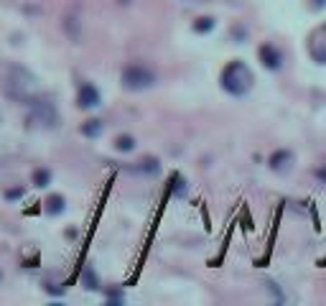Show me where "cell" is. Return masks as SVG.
I'll return each instance as SVG.
<instances>
[{"instance_id": "obj_1", "label": "cell", "mask_w": 326, "mask_h": 306, "mask_svg": "<svg viewBox=\"0 0 326 306\" xmlns=\"http://www.w3.org/2000/svg\"><path fill=\"white\" fill-rule=\"evenodd\" d=\"M222 87L229 94H245L253 87V72L242 64V62H232L227 64V69L222 72Z\"/></svg>"}, {"instance_id": "obj_2", "label": "cell", "mask_w": 326, "mask_h": 306, "mask_svg": "<svg viewBox=\"0 0 326 306\" xmlns=\"http://www.w3.org/2000/svg\"><path fill=\"white\" fill-rule=\"evenodd\" d=\"M153 82H156V74H153L150 69L140 67V64H130V67H125V72H123V84H125L128 89H148Z\"/></svg>"}, {"instance_id": "obj_3", "label": "cell", "mask_w": 326, "mask_h": 306, "mask_svg": "<svg viewBox=\"0 0 326 306\" xmlns=\"http://www.w3.org/2000/svg\"><path fill=\"white\" fill-rule=\"evenodd\" d=\"M311 56H314L316 62L326 64V26L319 28V31L311 36Z\"/></svg>"}, {"instance_id": "obj_4", "label": "cell", "mask_w": 326, "mask_h": 306, "mask_svg": "<svg viewBox=\"0 0 326 306\" xmlns=\"http://www.w3.org/2000/svg\"><path fill=\"white\" fill-rule=\"evenodd\" d=\"M79 107H84V110H89V107H97L100 105V92L92 87V84H84L82 89H79Z\"/></svg>"}, {"instance_id": "obj_5", "label": "cell", "mask_w": 326, "mask_h": 306, "mask_svg": "<svg viewBox=\"0 0 326 306\" xmlns=\"http://www.w3.org/2000/svg\"><path fill=\"white\" fill-rule=\"evenodd\" d=\"M260 59H262V64H265L267 69H280V51L273 49L270 44L260 46Z\"/></svg>"}, {"instance_id": "obj_6", "label": "cell", "mask_w": 326, "mask_h": 306, "mask_svg": "<svg viewBox=\"0 0 326 306\" xmlns=\"http://www.w3.org/2000/svg\"><path fill=\"white\" fill-rule=\"evenodd\" d=\"M285 161H291V153L288 151H280V153H273V156H270V166H273L275 171H283V168L288 166Z\"/></svg>"}, {"instance_id": "obj_7", "label": "cell", "mask_w": 326, "mask_h": 306, "mask_svg": "<svg viewBox=\"0 0 326 306\" xmlns=\"http://www.w3.org/2000/svg\"><path fill=\"white\" fill-rule=\"evenodd\" d=\"M82 133H84L87 138H94V136L102 133V123H100V120H87V123L82 125Z\"/></svg>"}, {"instance_id": "obj_8", "label": "cell", "mask_w": 326, "mask_h": 306, "mask_svg": "<svg viewBox=\"0 0 326 306\" xmlns=\"http://www.w3.org/2000/svg\"><path fill=\"white\" fill-rule=\"evenodd\" d=\"M115 148H118V151H132V148H135V141H132L130 136H120V138H118V141H115Z\"/></svg>"}, {"instance_id": "obj_9", "label": "cell", "mask_w": 326, "mask_h": 306, "mask_svg": "<svg viewBox=\"0 0 326 306\" xmlns=\"http://www.w3.org/2000/svg\"><path fill=\"white\" fill-rule=\"evenodd\" d=\"M49 179H51V174H49L46 168H39V171L33 174V184H36V186H49Z\"/></svg>"}, {"instance_id": "obj_10", "label": "cell", "mask_w": 326, "mask_h": 306, "mask_svg": "<svg viewBox=\"0 0 326 306\" xmlns=\"http://www.w3.org/2000/svg\"><path fill=\"white\" fill-rule=\"evenodd\" d=\"M214 28V21L212 18H199L194 23V31H199V33H206V31H212Z\"/></svg>"}, {"instance_id": "obj_11", "label": "cell", "mask_w": 326, "mask_h": 306, "mask_svg": "<svg viewBox=\"0 0 326 306\" xmlns=\"http://www.w3.org/2000/svg\"><path fill=\"white\" fill-rule=\"evenodd\" d=\"M62 209H64V199H62V197H51V199H49V212L56 215V212H62Z\"/></svg>"}, {"instance_id": "obj_12", "label": "cell", "mask_w": 326, "mask_h": 306, "mask_svg": "<svg viewBox=\"0 0 326 306\" xmlns=\"http://www.w3.org/2000/svg\"><path fill=\"white\" fill-rule=\"evenodd\" d=\"M140 163H143V166H140L143 171H158V161H153V158H145V161H140Z\"/></svg>"}, {"instance_id": "obj_13", "label": "cell", "mask_w": 326, "mask_h": 306, "mask_svg": "<svg viewBox=\"0 0 326 306\" xmlns=\"http://www.w3.org/2000/svg\"><path fill=\"white\" fill-rule=\"evenodd\" d=\"M87 289H97V278L92 276V271H87Z\"/></svg>"}, {"instance_id": "obj_14", "label": "cell", "mask_w": 326, "mask_h": 306, "mask_svg": "<svg viewBox=\"0 0 326 306\" xmlns=\"http://www.w3.org/2000/svg\"><path fill=\"white\" fill-rule=\"evenodd\" d=\"M174 184H176V194L181 197V194L186 192V186H184V181H181V179H174Z\"/></svg>"}, {"instance_id": "obj_15", "label": "cell", "mask_w": 326, "mask_h": 306, "mask_svg": "<svg viewBox=\"0 0 326 306\" xmlns=\"http://www.w3.org/2000/svg\"><path fill=\"white\" fill-rule=\"evenodd\" d=\"M314 3H316L319 8H324V5H326V0H314Z\"/></svg>"}]
</instances>
